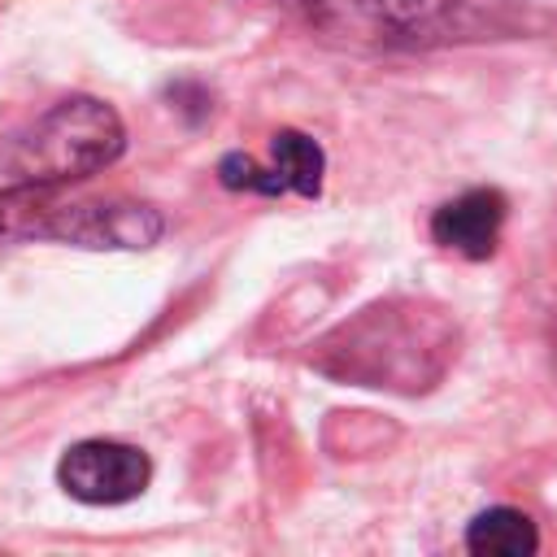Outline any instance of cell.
Segmentation results:
<instances>
[{"label": "cell", "instance_id": "obj_1", "mask_svg": "<svg viewBox=\"0 0 557 557\" xmlns=\"http://www.w3.org/2000/svg\"><path fill=\"white\" fill-rule=\"evenodd\" d=\"M448 357L453 326L440 309L413 300H383L361 309L352 322H339L318 344L313 366L361 387L422 392L440 379Z\"/></svg>", "mask_w": 557, "mask_h": 557}, {"label": "cell", "instance_id": "obj_2", "mask_svg": "<svg viewBox=\"0 0 557 557\" xmlns=\"http://www.w3.org/2000/svg\"><path fill=\"white\" fill-rule=\"evenodd\" d=\"M165 222L152 205L104 196H65L61 183H9L0 191V244L61 239L78 248H152Z\"/></svg>", "mask_w": 557, "mask_h": 557}, {"label": "cell", "instance_id": "obj_3", "mask_svg": "<svg viewBox=\"0 0 557 557\" xmlns=\"http://www.w3.org/2000/svg\"><path fill=\"white\" fill-rule=\"evenodd\" d=\"M126 148L122 117L96 96L57 100L26 131L0 148V174L9 183H70L113 165Z\"/></svg>", "mask_w": 557, "mask_h": 557}, {"label": "cell", "instance_id": "obj_4", "mask_svg": "<svg viewBox=\"0 0 557 557\" xmlns=\"http://www.w3.org/2000/svg\"><path fill=\"white\" fill-rule=\"evenodd\" d=\"M470 0H296L313 30L370 48H426L448 39Z\"/></svg>", "mask_w": 557, "mask_h": 557}, {"label": "cell", "instance_id": "obj_5", "mask_svg": "<svg viewBox=\"0 0 557 557\" xmlns=\"http://www.w3.org/2000/svg\"><path fill=\"white\" fill-rule=\"evenodd\" d=\"M57 483L83 505H126L148 492L152 461L122 440H78L57 461Z\"/></svg>", "mask_w": 557, "mask_h": 557}, {"label": "cell", "instance_id": "obj_6", "mask_svg": "<svg viewBox=\"0 0 557 557\" xmlns=\"http://www.w3.org/2000/svg\"><path fill=\"white\" fill-rule=\"evenodd\" d=\"M509 218V200L496 187H470L453 200H444L431 213V239L448 252H461L466 261H487L500 244V226Z\"/></svg>", "mask_w": 557, "mask_h": 557}, {"label": "cell", "instance_id": "obj_7", "mask_svg": "<svg viewBox=\"0 0 557 557\" xmlns=\"http://www.w3.org/2000/svg\"><path fill=\"white\" fill-rule=\"evenodd\" d=\"M466 548L474 557H531L540 548V531H535V522L522 509L492 505V509H483V513L470 518Z\"/></svg>", "mask_w": 557, "mask_h": 557}, {"label": "cell", "instance_id": "obj_8", "mask_svg": "<svg viewBox=\"0 0 557 557\" xmlns=\"http://www.w3.org/2000/svg\"><path fill=\"white\" fill-rule=\"evenodd\" d=\"M270 157H274V174L283 178V191H296V196H318L322 191L326 152L313 135L283 126V131L270 135Z\"/></svg>", "mask_w": 557, "mask_h": 557}, {"label": "cell", "instance_id": "obj_9", "mask_svg": "<svg viewBox=\"0 0 557 557\" xmlns=\"http://www.w3.org/2000/svg\"><path fill=\"white\" fill-rule=\"evenodd\" d=\"M218 183L226 191H252V196H283V178L274 174V165H257L252 157L244 152H226L218 161Z\"/></svg>", "mask_w": 557, "mask_h": 557}]
</instances>
